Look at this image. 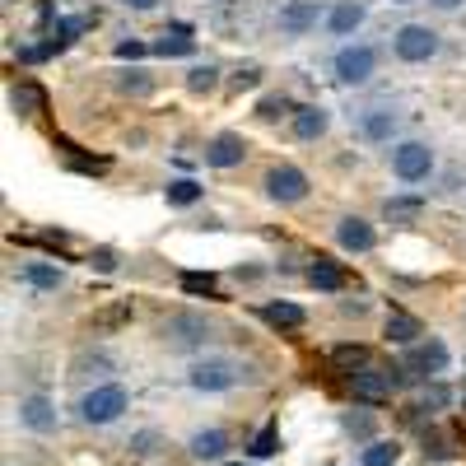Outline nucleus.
Returning a JSON list of instances; mask_svg holds the SVG:
<instances>
[{"instance_id":"obj_18","label":"nucleus","mask_w":466,"mask_h":466,"mask_svg":"<svg viewBox=\"0 0 466 466\" xmlns=\"http://www.w3.org/2000/svg\"><path fill=\"white\" fill-rule=\"evenodd\" d=\"M397 457H401V443H397V439H373V443L360 452L364 466H397Z\"/></svg>"},{"instance_id":"obj_38","label":"nucleus","mask_w":466,"mask_h":466,"mask_svg":"<svg viewBox=\"0 0 466 466\" xmlns=\"http://www.w3.org/2000/svg\"><path fill=\"white\" fill-rule=\"evenodd\" d=\"M434 5H439V10H457V5H461V0H434Z\"/></svg>"},{"instance_id":"obj_35","label":"nucleus","mask_w":466,"mask_h":466,"mask_svg":"<svg viewBox=\"0 0 466 466\" xmlns=\"http://www.w3.org/2000/svg\"><path fill=\"white\" fill-rule=\"evenodd\" d=\"M345 424H350V430H355V434H369V420H364V415H350Z\"/></svg>"},{"instance_id":"obj_19","label":"nucleus","mask_w":466,"mask_h":466,"mask_svg":"<svg viewBox=\"0 0 466 466\" xmlns=\"http://www.w3.org/2000/svg\"><path fill=\"white\" fill-rule=\"evenodd\" d=\"M424 331H420V322L415 318H406V313H392V318H387V340H392V345H415Z\"/></svg>"},{"instance_id":"obj_7","label":"nucleus","mask_w":466,"mask_h":466,"mask_svg":"<svg viewBox=\"0 0 466 466\" xmlns=\"http://www.w3.org/2000/svg\"><path fill=\"white\" fill-rule=\"evenodd\" d=\"M373 75V47H345L336 52V80L340 85H364Z\"/></svg>"},{"instance_id":"obj_36","label":"nucleus","mask_w":466,"mask_h":466,"mask_svg":"<svg viewBox=\"0 0 466 466\" xmlns=\"http://www.w3.org/2000/svg\"><path fill=\"white\" fill-rule=\"evenodd\" d=\"M94 266H98V270H112L116 261H112V252H98V257H94Z\"/></svg>"},{"instance_id":"obj_37","label":"nucleus","mask_w":466,"mask_h":466,"mask_svg":"<svg viewBox=\"0 0 466 466\" xmlns=\"http://www.w3.org/2000/svg\"><path fill=\"white\" fill-rule=\"evenodd\" d=\"M127 5H131V10H154L159 0H127Z\"/></svg>"},{"instance_id":"obj_14","label":"nucleus","mask_w":466,"mask_h":466,"mask_svg":"<svg viewBox=\"0 0 466 466\" xmlns=\"http://www.w3.org/2000/svg\"><path fill=\"white\" fill-rule=\"evenodd\" d=\"M327 107H294V136L299 140H318L322 131H327Z\"/></svg>"},{"instance_id":"obj_8","label":"nucleus","mask_w":466,"mask_h":466,"mask_svg":"<svg viewBox=\"0 0 466 466\" xmlns=\"http://www.w3.org/2000/svg\"><path fill=\"white\" fill-rule=\"evenodd\" d=\"M266 191H270L276 201H303V197H308V177H303L299 168L280 164V168L266 173Z\"/></svg>"},{"instance_id":"obj_24","label":"nucleus","mask_w":466,"mask_h":466,"mask_svg":"<svg viewBox=\"0 0 466 466\" xmlns=\"http://www.w3.org/2000/svg\"><path fill=\"white\" fill-rule=\"evenodd\" d=\"M191 201H201V187L197 182H191V177L168 182V206H191Z\"/></svg>"},{"instance_id":"obj_40","label":"nucleus","mask_w":466,"mask_h":466,"mask_svg":"<svg viewBox=\"0 0 466 466\" xmlns=\"http://www.w3.org/2000/svg\"><path fill=\"white\" fill-rule=\"evenodd\" d=\"M401 5H406V0H401Z\"/></svg>"},{"instance_id":"obj_22","label":"nucleus","mask_w":466,"mask_h":466,"mask_svg":"<svg viewBox=\"0 0 466 466\" xmlns=\"http://www.w3.org/2000/svg\"><path fill=\"white\" fill-rule=\"evenodd\" d=\"M308 280H313V285H318V289H327V294H331V289H340V285H345V276H340V270H336V266H331V261H322V257H318V261H313V270H308Z\"/></svg>"},{"instance_id":"obj_11","label":"nucleus","mask_w":466,"mask_h":466,"mask_svg":"<svg viewBox=\"0 0 466 466\" xmlns=\"http://www.w3.org/2000/svg\"><path fill=\"white\" fill-rule=\"evenodd\" d=\"M318 24V0H289V5L280 10V33L299 37Z\"/></svg>"},{"instance_id":"obj_32","label":"nucleus","mask_w":466,"mask_h":466,"mask_svg":"<svg viewBox=\"0 0 466 466\" xmlns=\"http://www.w3.org/2000/svg\"><path fill=\"white\" fill-rule=\"evenodd\" d=\"M149 47L145 43H116V56H122V61H140Z\"/></svg>"},{"instance_id":"obj_2","label":"nucleus","mask_w":466,"mask_h":466,"mask_svg":"<svg viewBox=\"0 0 466 466\" xmlns=\"http://www.w3.org/2000/svg\"><path fill=\"white\" fill-rule=\"evenodd\" d=\"M392 47H397L401 61H430V56L439 52V33L424 28V24H406V28H397Z\"/></svg>"},{"instance_id":"obj_23","label":"nucleus","mask_w":466,"mask_h":466,"mask_svg":"<svg viewBox=\"0 0 466 466\" xmlns=\"http://www.w3.org/2000/svg\"><path fill=\"white\" fill-rule=\"evenodd\" d=\"M392 127H397L392 112H369V116H364V136H369V140H387V136H392Z\"/></svg>"},{"instance_id":"obj_33","label":"nucleus","mask_w":466,"mask_h":466,"mask_svg":"<svg viewBox=\"0 0 466 466\" xmlns=\"http://www.w3.org/2000/svg\"><path fill=\"white\" fill-rule=\"evenodd\" d=\"M415 210H420V201H387V215H392V219H406Z\"/></svg>"},{"instance_id":"obj_1","label":"nucleus","mask_w":466,"mask_h":466,"mask_svg":"<svg viewBox=\"0 0 466 466\" xmlns=\"http://www.w3.org/2000/svg\"><path fill=\"white\" fill-rule=\"evenodd\" d=\"M122 410H127V387L122 382H103L80 401L85 424H112V420H122Z\"/></svg>"},{"instance_id":"obj_5","label":"nucleus","mask_w":466,"mask_h":466,"mask_svg":"<svg viewBox=\"0 0 466 466\" xmlns=\"http://www.w3.org/2000/svg\"><path fill=\"white\" fill-rule=\"evenodd\" d=\"M392 373L387 369H360V373H350V392H355V401L364 406H382L387 397H392Z\"/></svg>"},{"instance_id":"obj_28","label":"nucleus","mask_w":466,"mask_h":466,"mask_svg":"<svg viewBox=\"0 0 466 466\" xmlns=\"http://www.w3.org/2000/svg\"><path fill=\"white\" fill-rule=\"evenodd\" d=\"M182 289H187V294H215V276H210V270H187Z\"/></svg>"},{"instance_id":"obj_34","label":"nucleus","mask_w":466,"mask_h":466,"mask_svg":"<svg viewBox=\"0 0 466 466\" xmlns=\"http://www.w3.org/2000/svg\"><path fill=\"white\" fill-rule=\"evenodd\" d=\"M257 80H261V75H257V70H238V80H233V85H238V89H252Z\"/></svg>"},{"instance_id":"obj_31","label":"nucleus","mask_w":466,"mask_h":466,"mask_svg":"<svg viewBox=\"0 0 466 466\" xmlns=\"http://www.w3.org/2000/svg\"><path fill=\"white\" fill-rule=\"evenodd\" d=\"M122 89H127V94H145V89H149L145 70H131V75H122Z\"/></svg>"},{"instance_id":"obj_12","label":"nucleus","mask_w":466,"mask_h":466,"mask_svg":"<svg viewBox=\"0 0 466 466\" xmlns=\"http://www.w3.org/2000/svg\"><path fill=\"white\" fill-rule=\"evenodd\" d=\"M19 420L28 424L33 434H52V430H56V410H52L47 397H28V401L19 406Z\"/></svg>"},{"instance_id":"obj_29","label":"nucleus","mask_w":466,"mask_h":466,"mask_svg":"<svg viewBox=\"0 0 466 466\" xmlns=\"http://www.w3.org/2000/svg\"><path fill=\"white\" fill-rule=\"evenodd\" d=\"M285 112H289V98H285V94H280V98L270 94V98L257 103V116H266V122H276V116H285Z\"/></svg>"},{"instance_id":"obj_20","label":"nucleus","mask_w":466,"mask_h":466,"mask_svg":"<svg viewBox=\"0 0 466 466\" xmlns=\"http://www.w3.org/2000/svg\"><path fill=\"white\" fill-rule=\"evenodd\" d=\"M154 52L159 56H191L197 52V37H187V28H173V33H164L159 43H154Z\"/></svg>"},{"instance_id":"obj_6","label":"nucleus","mask_w":466,"mask_h":466,"mask_svg":"<svg viewBox=\"0 0 466 466\" xmlns=\"http://www.w3.org/2000/svg\"><path fill=\"white\" fill-rule=\"evenodd\" d=\"M164 336H168L177 350H197V345H206L210 327H206V318H197V313H173V318L164 322Z\"/></svg>"},{"instance_id":"obj_26","label":"nucleus","mask_w":466,"mask_h":466,"mask_svg":"<svg viewBox=\"0 0 466 466\" xmlns=\"http://www.w3.org/2000/svg\"><path fill=\"white\" fill-rule=\"evenodd\" d=\"M276 443H280V424L270 420L266 430H261V434L252 439V457H257V461H261V457H270V452H276Z\"/></svg>"},{"instance_id":"obj_3","label":"nucleus","mask_w":466,"mask_h":466,"mask_svg":"<svg viewBox=\"0 0 466 466\" xmlns=\"http://www.w3.org/2000/svg\"><path fill=\"white\" fill-rule=\"evenodd\" d=\"M392 168H397L401 182H424V177H430V168H434V154H430V145L406 140V145L392 149Z\"/></svg>"},{"instance_id":"obj_17","label":"nucleus","mask_w":466,"mask_h":466,"mask_svg":"<svg viewBox=\"0 0 466 466\" xmlns=\"http://www.w3.org/2000/svg\"><path fill=\"white\" fill-rule=\"evenodd\" d=\"M261 322L280 327V331H294V327H303V308L299 303H266L261 308Z\"/></svg>"},{"instance_id":"obj_13","label":"nucleus","mask_w":466,"mask_h":466,"mask_svg":"<svg viewBox=\"0 0 466 466\" xmlns=\"http://www.w3.org/2000/svg\"><path fill=\"white\" fill-rule=\"evenodd\" d=\"M336 238H340V248H350V252H369L373 248V224H364V219H340V228H336Z\"/></svg>"},{"instance_id":"obj_27","label":"nucleus","mask_w":466,"mask_h":466,"mask_svg":"<svg viewBox=\"0 0 466 466\" xmlns=\"http://www.w3.org/2000/svg\"><path fill=\"white\" fill-rule=\"evenodd\" d=\"M331 360H336L340 369H364L369 350H364V345H336V350H331Z\"/></svg>"},{"instance_id":"obj_16","label":"nucleus","mask_w":466,"mask_h":466,"mask_svg":"<svg viewBox=\"0 0 466 466\" xmlns=\"http://www.w3.org/2000/svg\"><path fill=\"white\" fill-rule=\"evenodd\" d=\"M360 24H364V5H360V0H340V5L327 15V28L340 33V37H345V33H355Z\"/></svg>"},{"instance_id":"obj_25","label":"nucleus","mask_w":466,"mask_h":466,"mask_svg":"<svg viewBox=\"0 0 466 466\" xmlns=\"http://www.w3.org/2000/svg\"><path fill=\"white\" fill-rule=\"evenodd\" d=\"M215 85H219V70H215V66H197V70L187 75V89H191V94H210Z\"/></svg>"},{"instance_id":"obj_10","label":"nucleus","mask_w":466,"mask_h":466,"mask_svg":"<svg viewBox=\"0 0 466 466\" xmlns=\"http://www.w3.org/2000/svg\"><path fill=\"white\" fill-rule=\"evenodd\" d=\"M243 154H248L243 136L224 131V136H215V140L206 145V164H210V168H233V164H243Z\"/></svg>"},{"instance_id":"obj_15","label":"nucleus","mask_w":466,"mask_h":466,"mask_svg":"<svg viewBox=\"0 0 466 466\" xmlns=\"http://www.w3.org/2000/svg\"><path fill=\"white\" fill-rule=\"evenodd\" d=\"M224 452H228V434H224V430H201V434H191V457L219 461Z\"/></svg>"},{"instance_id":"obj_39","label":"nucleus","mask_w":466,"mask_h":466,"mask_svg":"<svg viewBox=\"0 0 466 466\" xmlns=\"http://www.w3.org/2000/svg\"><path fill=\"white\" fill-rule=\"evenodd\" d=\"M233 466H248V461H233Z\"/></svg>"},{"instance_id":"obj_4","label":"nucleus","mask_w":466,"mask_h":466,"mask_svg":"<svg viewBox=\"0 0 466 466\" xmlns=\"http://www.w3.org/2000/svg\"><path fill=\"white\" fill-rule=\"evenodd\" d=\"M233 382H238V364H233V360H201V364H191V387H197V392H228Z\"/></svg>"},{"instance_id":"obj_21","label":"nucleus","mask_w":466,"mask_h":466,"mask_svg":"<svg viewBox=\"0 0 466 466\" xmlns=\"http://www.w3.org/2000/svg\"><path fill=\"white\" fill-rule=\"evenodd\" d=\"M24 280H28L33 289H56V285H61V270L47 266V261H28V266H24Z\"/></svg>"},{"instance_id":"obj_30","label":"nucleus","mask_w":466,"mask_h":466,"mask_svg":"<svg viewBox=\"0 0 466 466\" xmlns=\"http://www.w3.org/2000/svg\"><path fill=\"white\" fill-rule=\"evenodd\" d=\"M15 107L19 112H37V107H43V94H37L33 85H15Z\"/></svg>"},{"instance_id":"obj_9","label":"nucleus","mask_w":466,"mask_h":466,"mask_svg":"<svg viewBox=\"0 0 466 466\" xmlns=\"http://www.w3.org/2000/svg\"><path fill=\"white\" fill-rule=\"evenodd\" d=\"M401 364H406L410 373H415V369H420V373H443V369H448V345H443V340H424V345H410Z\"/></svg>"}]
</instances>
